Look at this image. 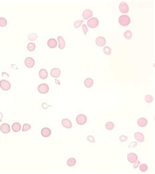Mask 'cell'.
I'll list each match as a JSON object with an SVG mask.
<instances>
[{"label":"cell","instance_id":"obj_31","mask_svg":"<svg viewBox=\"0 0 155 174\" xmlns=\"http://www.w3.org/2000/svg\"><path fill=\"white\" fill-rule=\"evenodd\" d=\"M31 129V125L30 124H23V126H22V131L23 132H26V131H28L29 130H30Z\"/></svg>","mask_w":155,"mask_h":174},{"label":"cell","instance_id":"obj_34","mask_svg":"<svg viewBox=\"0 0 155 174\" xmlns=\"http://www.w3.org/2000/svg\"><path fill=\"white\" fill-rule=\"evenodd\" d=\"M127 139H128V137H127V136H126V135H120L119 137V140L121 142L126 141H127Z\"/></svg>","mask_w":155,"mask_h":174},{"label":"cell","instance_id":"obj_3","mask_svg":"<svg viewBox=\"0 0 155 174\" xmlns=\"http://www.w3.org/2000/svg\"><path fill=\"white\" fill-rule=\"evenodd\" d=\"M0 87L3 90L8 91L11 88V85L10 82L5 79H2L0 81Z\"/></svg>","mask_w":155,"mask_h":174},{"label":"cell","instance_id":"obj_27","mask_svg":"<svg viewBox=\"0 0 155 174\" xmlns=\"http://www.w3.org/2000/svg\"><path fill=\"white\" fill-rule=\"evenodd\" d=\"M7 24V20L5 18L1 17L0 18V26L1 27H5Z\"/></svg>","mask_w":155,"mask_h":174},{"label":"cell","instance_id":"obj_9","mask_svg":"<svg viewBox=\"0 0 155 174\" xmlns=\"http://www.w3.org/2000/svg\"><path fill=\"white\" fill-rule=\"evenodd\" d=\"M138 159V156L134 152H130L127 155V160L130 163H134Z\"/></svg>","mask_w":155,"mask_h":174},{"label":"cell","instance_id":"obj_6","mask_svg":"<svg viewBox=\"0 0 155 174\" xmlns=\"http://www.w3.org/2000/svg\"><path fill=\"white\" fill-rule=\"evenodd\" d=\"M118 8H119V11L122 13L126 14L129 11V6H128V4L126 3V2L120 3L119 6H118Z\"/></svg>","mask_w":155,"mask_h":174},{"label":"cell","instance_id":"obj_26","mask_svg":"<svg viewBox=\"0 0 155 174\" xmlns=\"http://www.w3.org/2000/svg\"><path fill=\"white\" fill-rule=\"evenodd\" d=\"M124 37L126 38V39L129 40L132 37V33H131V31L130 30H126L124 33Z\"/></svg>","mask_w":155,"mask_h":174},{"label":"cell","instance_id":"obj_11","mask_svg":"<svg viewBox=\"0 0 155 174\" xmlns=\"http://www.w3.org/2000/svg\"><path fill=\"white\" fill-rule=\"evenodd\" d=\"M96 45L98 47H103L106 43V39L103 37H98L96 39Z\"/></svg>","mask_w":155,"mask_h":174},{"label":"cell","instance_id":"obj_2","mask_svg":"<svg viewBox=\"0 0 155 174\" xmlns=\"http://www.w3.org/2000/svg\"><path fill=\"white\" fill-rule=\"evenodd\" d=\"M99 25V20L97 18H90L89 20L87 21V26L90 28L94 29L97 28Z\"/></svg>","mask_w":155,"mask_h":174},{"label":"cell","instance_id":"obj_38","mask_svg":"<svg viewBox=\"0 0 155 174\" xmlns=\"http://www.w3.org/2000/svg\"><path fill=\"white\" fill-rule=\"evenodd\" d=\"M49 107V105H48L46 103H43L42 104V107L44 109H48V107Z\"/></svg>","mask_w":155,"mask_h":174},{"label":"cell","instance_id":"obj_39","mask_svg":"<svg viewBox=\"0 0 155 174\" xmlns=\"http://www.w3.org/2000/svg\"><path fill=\"white\" fill-rule=\"evenodd\" d=\"M2 117H3V113H2L0 112V121H2Z\"/></svg>","mask_w":155,"mask_h":174},{"label":"cell","instance_id":"obj_25","mask_svg":"<svg viewBox=\"0 0 155 174\" xmlns=\"http://www.w3.org/2000/svg\"><path fill=\"white\" fill-rule=\"evenodd\" d=\"M36 48V45L34 43H30L27 46V49L30 52H32L34 51Z\"/></svg>","mask_w":155,"mask_h":174},{"label":"cell","instance_id":"obj_28","mask_svg":"<svg viewBox=\"0 0 155 174\" xmlns=\"http://www.w3.org/2000/svg\"><path fill=\"white\" fill-rule=\"evenodd\" d=\"M145 101L148 103H152L153 101V97L151 95H147L145 96Z\"/></svg>","mask_w":155,"mask_h":174},{"label":"cell","instance_id":"obj_21","mask_svg":"<svg viewBox=\"0 0 155 174\" xmlns=\"http://www.w3.org/2000/svg\"><path fill=\"white\" fill-rule=\"evenodd\" d=\"M12 130L15 132H19L21 130V124L19 122H15L12 124Z\"/></svg>","mask_w":155,"mask_h":174},{"label":"cell","instance_id":"obj_32","mask_svg":"<svg viewBox=\"0 0 155 174\" xmlns=\"http://www.w3.org/2000/svg\"><path fill=\"white\" fill-rule=\"evenodd\" d=\"M83 20H77L75 22H74V27L75 28H79L81 26V25H83Z\"/></svg>","mask_w":155,"mask_h":174},{"label":"cell","instance_id":"obj_10","mask_svg":"<svg viewBox=\"0 0 155 174\" xmlns=\"http://www.w3.org/2000/svg\"><path fill=\"white\" fill-rule=\"evenodd\" d=\"M92 15L93 12L90 9H85V10L83 11L82 17H83L84 20H88V19H90V18L92 17Z\"/></svg>","mask_w":155,"mask_h":174},{"label":"cell","instance_id":"obj_1","mask_svg":"<svg viewBox=\"0 0 155 174\" xmlns=\"http://www.w3.org/2000/svg\"><path fill=\"white\" fill-rule=\"evenodd\" d=\"M131 22V19L126 15H122L118 18V23L122 26H128Z\"/></svg>","mask_w":155,"mask_h":174},{"label":"cell","instance_id":"obj_5","mask_svg":"<svg viewBox=\"0 0 155 174\" xmlns=\"http://www.w3.org/2000/svg\"><path fill=\"white\" fill-rule=\"evenodd\" d=\"M87 121V117L84 114H80L76 117V122L79 125H84Z\"/></svg>","mask_w":155,"mask_h":174},{"label":"cell","instance_id":"obj_20","mask_svg":"<svg viewBox=\"0 0 155 174\" xmlns=\"http://www.w3.org/2000/svg\"><path fill=\"white\" fill-rule=\"evenodd\" d=\"M84 85L86 88H91L94 85V81L91 78H87L84 80Z\"/></svg>","mask_w":155,"mask_h":174},{"label":"cell","instance_id":"obj_30","mask_svg":"<svg viewBox=\"0 0 155 174\" xmlns=\"http://www.w3.org/2000/svg\"><path fill=\"white\" fill-rule=\"evenodd\" d=\"M103 53H104L105 54H106V55H110V54H111V49L109 47L106 46V47H105L103 48Z\"/></svg>","mask_w":155,"mask_h":174},{"label":"cell","instance_id":"obj_14","mask_svg":"<svg viewBox=\"0 0 155 174\" xmlns=\"http://www.w3.org/2000/svg\"><path fill=\"white\" fill-rule=\"evenodd\" d=\"M47 45L49 48L51 49H54L56 48L58 45L57 40H56L54 38H51L49 39L47 41Z\"/></svg>","mask_w":155,"mask_h":174},{"label":"cell","instance_id":"obj_13","mask_svg":"<svg viewBox=\"0 0 155 174\" xmlns=\"http://www.w3.org/2000/svg\"><path fill=\"white\" fill-rule=\"evenodd\" d=\"M61 75L60 69L58 68H53L51 71V75L53 78H58Z\"/></svg>","mask_w":155,"mask_h":174},{"label":"cell","instance_id":"obj_18","mask_svg":"<svg viewBox=\"0 0 155 174\" xmlns=\"http://www.w3.org/2000/svg\"><path fill=\"white\" fill-rule=\"evenodd\" d=\"M134 137L136 139V141L139 142H143L145 140V136L141 132H135L134 134Z\"/></svg>","mask_w":155,"mask_h":174},{"label":"cell","instance_id":"obj_33","mask_svg":"<svg viewBox=\"0 0 155 174\" xmlns=\"http://www.w3.org/2000/svg\"><path fill=\"white\" fill-rule=\"evenodd\" d=\"M86 139H87L88 141L90 142V143H95V141H96L94 137H93L92 135H88V136H87Z\"/></svg>","mask_w":155,"mask_h":174},{"label":"cell","instance_id":"obj_15","mask_svg":"<svg viewBox=\"0 0 155 174\" xmlns=\"http://www.w3.org/2000/svg\"><path fill=\"white\" fill-rule=\"evenodd\" d=\"M41 134L44 137H49L51 135V129L49 128H47V127L43 128H42L41 131Z\"/></svg>","mask_w":155,"mask_h":174},{"label":"cell","instance_id":"obj_16","mask_svg":"<svg viewBox=\"0 0 155 174\" xmlns=\"http://www.w3.org/2000/svg\"><path fill=\"white\" fill-rule=\"evenodd\" d=\"M147 123H148V122H147V118H144V117H141L137 121V125L140 127H142V128L146 126L147 125Z\"/></svg>","mask_w":155,"mask_h":174},{"label":"cell","instance_id":"obj_40","mask_svg":"<svg viewBox=\"0 0 155 174\" xmlns=\"http://www.w3.org/2000/svg\"><path fill=\"white\" fill-rule=\"evenodd\" d=\"M55 82H56V83H57V84H58V85H60V83H59V81H57V80H55Z\"/></svg>","mask_w":155,"mask_h":174},{"label":"cell","instance_id":"obj_8","mask_svg":"<svg viewBox=\"0 0 155 174\" xmlns=\"http://www.w3.org/2000/svg\"><path fill=\"white\" fill-rule=\"evenodd\" d=\"M24 64H25V66H26L27 68H32L35 66V60H34V58H32L28 57L25 59Z\"/></svg>","mask_w":155,"mask_h":174},{"label":"cell","instance_id":"obj_19","mask_svg":"<svg viewBox=\"0 0 155 174\" xmlns=\"http://www.w3.org/2000/svg\"><path fill=\"white\" fill-rule=\"evenodd\" d=\"M39 76L41 79H46L48 77V72L45 69H41L39 72Z\"/></svg>","mask_w":155,"mask_h":174},{"label":"cell","instance_id":"obj_29","mask_svg":"<svg viewBox=\"0 0 155 174\" xmlns=\"http://www.w3.org/2000/svg\"><path fill=\"white\" fill-rule=\"evenodd\" d=\"M147 169H148V166L147 164H141L139 165V170L141 172H145L146 171H147Z\"/></svg>","mask_w":155,"mask_h":174},{"label":"cell","instance_id":"obj_4","mask_svg":"<svg viewBox=\"0 0 155 174\" xmlns=\"http://www.w3.org/2000/svg\"><path fill=\"white\" fill-rule=\"evenodd\" d=\"M37 90H38L39 93L43 94L48 93L49 91V85L47 84H46V83H42V84H41L38 86Z\"/></svg>","mask_w":155,"mask_h":174},{"label":"cell","instance_id":"obj_37","mask_svg":"<svg viewBox=\"0 0 155 174\" xmlns=\"http://www.w3.org/2000/svg\"><path fill=\"white\" fill-rule=\"evenodd\" d=\"M140 164V162L139 160H137L136 162H134V164H133V168L134 169H136L137 167H138L139 165Z\"/></svg>","mask_w":155,"mask_h":174},{"label":"cell","instance_id":"obj_7","mask_svg":"<svg viewBox=\"0 0 155 174\" xmlns=\"http://www.w3.org/2000/svg\"><path fill=\"white\" fill-rule=\"evenodd\" d=\"M0 131H1L3 134H9L11 131V128L9 124L7 123L2 124V125L0 126Z\"/></svg>","mask_w":155,"mask_h":174},{"label":"cell","instance_id":"obj_17","mask_svg":"<svg viewBox=\"0 0 155 174\" xmlns=\"http://www.w3.org/2000/svg\"><path fill=\"white\" fill-rule=\"evenodd\" d=\"M58 47L61 50H63L64 48L66 47V42L65 40L62 36H58Z\"/></svg>","mask_w":155,"mask_h":174},{"label":"cell","instance_id":"obj_24","mask_svg":"<svg viewBox=\"0 0 155 174\" xmlns=\"http://www.w3.org/2000/svg\"><path fill=\"white\" fill-rule=\"evenodd\" d=\"M115 128V124L112 122H107L105 124V128L107 130H112Z\"/></svg>","mask_w":155,"mask_h":174},{"label":"cell","instance_id":"obj_22","mask_svg":"<svg viewBox=\"0 0 155 174\" xmlns=\"http://www.w3.org/2000/svg\"><path fill=\"white\" fill-rule=\"evenodd\" d=\"M76 164V160L74 158H69L67 161V165L69 167H72Z\"/></svg>","mask_w":155,"mask_h":174},{"label":"cell","instance_id":"obj_12","mask_svg":"<svg viewBox=\"0 0 155 174\" xmlns=\"http://www.w3.org/2000/svg\"><path fill=\"white\" fill-rule=\"evenodd\" d=\"M62 124L64 128L67 129H70L72 128V123L71 120H69L68 118H63L62 120Z\"/></svg>","mask_w":155,"mask_h":174},{"label":"cell","instance_id":"obj_36","mask_svg":"<svg viewBox=\"0 0 155 174\" xmlns=\"http://www.w3.org/2000/svg\"><path fill=\"white\" fill-rule=\"evenodd\" d=\"M137 145V142L136 141H133V142H132V143H131V144H130V145L128 146V147L129 148H133V147H135Z\"/></svg>","mask_w":155,"mask_h":174},{"label":"cell","instance_id":"obj_35","mask_svg":"<svg viewBox=\"0 0 155 174\" xmlns=\"http://www.w3.org/2000/svg\"><path fill=\"white\" fill-rule=\"evenodd\" d=\"M83 33H84V35H86V34L88 33V28L87 26H86V24H83Z\"/></svg>","mask_w":155,"mask_h":174},{"label":"cell","instance_id":"obj_23","mask_svg":"<svg viewBox=\"0 0 155 174\" xmlns=\"http://www.w3.org/2000/svg\"><path fill=\"white\" fill-rule=\"evenodd\" d=\"M37 37H38V36H37V34H36V33H32V34L29 35L28 37V39L29 41H36L37 39Z\"/></svg>","mask_w":155,"mask_h":174}]
</instances>
